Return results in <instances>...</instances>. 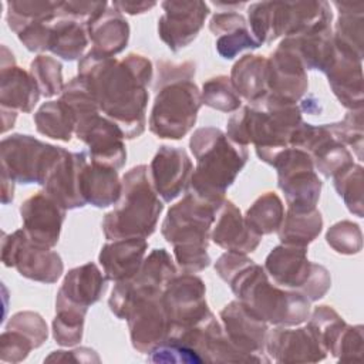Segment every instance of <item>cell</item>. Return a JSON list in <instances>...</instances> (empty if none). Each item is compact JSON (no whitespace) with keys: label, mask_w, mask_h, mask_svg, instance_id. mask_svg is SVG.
Returning a JSON list of instances; mask_svg holds the SVG:
<instances>
[{"label":"cell","mask_w":364,"mask_h":364,"mask_svg":"<svg viewBox=\"0 0 364 364\" xmlns=\"http://www.w3.org/2000/svg\"><path fill=\"white\" fill-rule=\"evenodd\" d=\"M230 82L236 92L252 104L269 95L267 58L263 55H243L232 68Z\"/></svg>","instance_id":"obj_31"},{"label":"cell","mask_w":364,"mask_h":364,"mask_svg":"<svg viewBox=\"0 0 364 364\" xmlns=\"http://www.w3.org/2000/svg\"><path fill=\"white\" fill-rule=\"evenodd\" d=\"M277 169L279 188L286 195L289 210L304 213L316 209L321 181L314 172L310 155L299 148H287L272 164Z\"/></svg>","instance_id":"obj_10"},{"label":"cell","mask_w":364,"mask_h":364,"mask_svg":"<svg viewBox=\"0 0 364 364\" xmlns=\"http://www.w3.org/2000/svg\"><path fill=\"white\" fill-rule=\"evenodd\" d=\"M326 74L333 92L344 107L353 111L363 109L361 58L334 46V58Z\"/></svg>","instance_id":"obj_23"},{"label":"cell","mask_w":364,"mask_h":364,"mask_svg":"<svg viewBox=\"0 0 364 364\" xmlns=\"http://www.w3.org/2000/svg\"><path fill=\"white\" fill-rule=\"evenodd\" d=\"M61 64L48 55H38L30 64V73L40 92L44 97H53L63 91Z\"/></svg>","instance_id":"obj_38"},{"label":"cell","mask_w":364,"mask_h":364,"mask_svg":"<svg viewBox=\"0 0 364 364\" xmlns=\"http://www.w3.org/2000/svg\"><path fill=\"white\" fill-rule=\"evenodd\" d=\"M78 77L87 84L98 108L114 121L124 136H139L145 129L146 87L152 80V64L139 54L118 61L91 50L78 64Z\"/></svg>","instance_id":"obj_1"},{"label":"cell","mask_w":364,"mask_h":364,"mask_svg":"<svg viewBox=\"0 0 364 364\" xmlns=\"http://www.w3.org/2000/svg\"><path fill=\"white\" fill-rule=\"evenodd\" d=\"M334 186L350 212L363 216V168L351 164L334 175Z\"/></svg>","instance_id":"obj_36"},{"label":"cell","mask_w":364,"mask_h":364,"mask_svg":"<svg viewBox=\"0 0 364 364\" xmlns=\"http://www.w3.org/2000/svg\"><path fill=\"white\" fill-rule=\"evenodd\" d=\"M220 317L230 343L242 354L252 361H269L263 357L267 336V323L264 320L240 300L229 303L220 311Z\"/></svg>","instance_id":"obj_15"},{"label":"cell","mask_w":364,"mask_h":364,"mask_svg":"<svg viewBox=\"0 0 364 364\" xmlns=\"http://www.w3.org/2000/svg\"><path fill=\"white\" fill-rule=\"evenodd\" d=\"M23 230L28 240L37 246L53 247L60 237L65 209L46 191L37 192L20 206Z\"/></svg>","instance_id":"obj_16"},{"label":"cell","mask_w":364,"mask_h":364,"mask_svg":"<svg viewBox=\"0 0 364 364\" xmlns=\"http://www.w3.org/2000/svg\"><path fill=\"white\" fill-rule=\"evenodd\" d=\"M280 47L293 51L304 68L320 70L324 73L334 58V40L330 27L286 37L280 43Z\"/></svg>","instance_id":"obj_27"},{"label":"cell","mask_w":364,"mask_h":364,"mask_svg":"<svg viewBox=\"0 0 364 364\" xmlns=\"http://www.w3.org/2000/svg\"><path fill=\"white\" fill-rule=\"evenodd\" d=\"M307 247L282 245L266 257L264 267L282 286L299 289L309 300L321 299L330 289L331 279L326 267L307 260Z\"/></svg>","instance_id":"obj_7"},{"label":"cell","mask_w":364,"mask_h":364,"mask_svg":"<svg viewBox=\"0 0 364 364\" xmlns=\"http://www.w3.org/2000/svg\"><path fill=\"white\" fill-rule=\"evenodd\" d=\"M87 161L85 152L73 154L64 149L44 183L46 192L64 209L82 208L85 205L80 193V172Z\"/></svg>","instance_id":"obj_21"},{"label":"cell","mask_w":364,"mask_h":364,"mask_svg":"<svg viewBox=\"0 0 364 364\" xmlns=\"http://www.w3.org/2000/svg\"><path fill=\"white\" fill-rule=\"evenodd\" d=\"M63 152L30 135H10L1 141L3 173L14 182L44 185Z\"/></svg>","instance_id":"obj_8"},{"label":"cell","mask_w":364,"mask_h":364,"mask_svg":"<svg viewBox=\"0 0 364 364\" xmlns=\"http://www.w3.org/2000/svg\"><path fill=\"white\" fill-rule=\"evenodd\" d=\"M149 182L145 165H138L124 175L121 200L102 220L107 239H145L154 233L164 205Z\"/></svg>","instance_id":"obj_4"},{"label":"cell","mask_w":364,"mask_h":364,"mask_svg":"<svg viewBox=\"0 0 364 364\" xmlns=\"http://www.w3.org/2000/svg\"><path fill=\"white\" fill-rule=\"evenodd\" d=\"M219 206L188 192L168 210L162 235L173 246L175 259L185 273H196L209 266L208 235Z\"/></svg>","instance_id":"obj_3"},{"label":"cell","mask_w":364,"mask_h":364,"mask_svg":"<svg viewBox=\"0 0 364 364\" xmlns=\"http://www.w3.org/2000/svg\"><path fill=\"white\" fill-rule=\"evenodd\" d=\"M107 280L94 263L70 270L57 293L55 310L67 307L87 313V309L100 300Z\"/></svg>","instance_id":"obj_20"},{"label":"cell","mask_w":364,"mask_h":364,"mask_svg":"<svg viewBox=\"0 0 364 364\" xmlns=\"http://www.w3.org/2000/svg\"><path fill=\"white\" fill-rule=\"evenodd\" d=\"M148 243L144 237L117 239L100 252V263L105 277L114 282L129 280L139 270Z\"/></svg>","instance_id":"obj_25"},{"label":"cell","mask_w":364,"mask_h":364,"mask_svg":"<svg viewBox=\"0 0 364 364\" xmlns=\"http://www.w3.org/2000/svg\"><path fill=\"white\" fill-rule=\"evenodd\" d=\"M321 215L316 209L304 213L289 210L277 230L283 245L307 247V245L321 232Z\"/></svg>","instance_id":"obj_34"},{"label":"cell","mask_w":364,"mask_h":364,"mask_svg":"<svg viewBox=\"0 0 364 364\" xmlns=\"http://www.w3.org/2000/svg\"><path fill=\"white\" fill-rule=\"evenodd\" d=\"M114 7L119 9V11H127L129 14H136V13H144L148 9L154 7L155 3H146V1H139V3H131V1H115L112 3Z\"/></svg>","instance_id":"obj_47"},{"label":"cell","mask_w":364,"mask_h":364,"mask_svg":"<svg viewBox=\"0 0 364 364\" xmlns=\"http://www.w3.org/2000/svg\"><path fill=\"white\" fill-rule=\"evenodd\" d=\"M330 353L340 361H358L363 354V327L344 326Z\"/></svg>","instance_id":"obj_42"},{"label":"cell","mask_w":364,"mask_h":364,"mask_svg":"<svg viewBox=\"0 0 364 364\" xmlns=\"http://www.w3.org/2000/svg\"><path fill=\"white\" fill-rule=\"evenodd\" d=\"M40 90L24 70L14 64L1 61V108L10 111L30 112L40 98Z\"/></svg>","instance_id":"obj_28"},{"label":"cell","mask_w":364,"mask_h":364,"mask_svg":"<svg viewBox=\"0 0 364 364\" xmlns=\"http://www.w3.org/2000/svg\"><path fill=\"white\" fill-rule=\"evenodd\" d=\"M284 209L280 198L274 192L262 195L247 210L246 225L259 236L277 230L283 222Z\"/></svg>","instance_id":"obj_35"},{"label":"cell","mask_w":364,"mask_h":364,"mask_svg":"<svg viewBox=\"0 0 364 364\" xmlns=\"http://www.w3.org/2000/svg\"><path fill=\"white\" fill-rule=\"evenodd\" d=\"M44 361H74V363H100L98 354L87 347L74 348L71 351H53Z\"/></svg>","instance_id":"obj_46"},{"label":"cell","mask_w":364,"mask_h":364,"mask_svg":"<svg viewBox=\"0 0 364 364\" xmlns=\"http://www.w3.org/2000/svg\"><path fill=\"white\" fill-rule=\"evenodd\" d=\"M13 183L14 181L9 178L6 173H3V203H9L10 200H13V192H14Z\"/></svg>","instance_id":"obj_48"},{"label":"cell","mask_w":364,"mask_h":364,"mask_svg":"<svg viewBox=\"0 0 364 364\" xmlns=\"http://www.w3.org/2000/svg\"><path fill=\"white\" fill-rule=\"evenodd\" d=\"M161 300L172 326L171 331L193 326L210 313L203 282L189 273L171 279L162 290Z\"/></svg>","instance_id":"obj_12"},{"label":"cell","mask_w":364,"mask_h":364,"mask_svg":"<svg viewBox=\"0 0 364 364\" xmlns=\"http://www.w3.org/2000/svg\"><path fill=\"white\" fill-rule=\"evenodd\" d=\"M53 321V336L63 347H71L81 341L85 313L75 309H57Z\"/></svg>","instance_id":"obj_39"},{"label":"cell","mask_w":364,"mask_h":364,"mask_svg":"<svg viewBox=\"0 0 364 364\" xmlns=\"http://www.w3.org/2000/svg\"><path fill=\"white\" fill-rule=\"evenodd\" d=\"M87 23L67 16L61 11L50 21V47L48 50L64 60H75L82 55L88 44Z\"/></svg>","instance_id":"obj_30"},{"label":"cell","mask_w":364,"mask_h":364,"mask_svg":"<svg viewBox=\"0 0 364 364\" xmlns=\"http://www.w3.org/2000/svg\"><path fill=\"white\" fill-rule=\"evenodd\" d=\"M87 30L92 50L108 57L122 51L129 38L128 23L117 10L105 9L87 23Z\"/></svg>","instance_id":"obj_29"},{"label":"cell","mask_w":364,"mask_h":364,"mask_svg":"<svg viewBox=\"0 0 364 364\" xmlns=\"http://www.w3.org/2000/svg\"><path fill=\"white\" fill-rule=\"evenodd\" d=\"M267 71L269 91L273 95L296 102L306 92V68L293 51L279 46L267 60Z\"/></svg>","instance_id":"obj_22"},{"label":"cell","mask_w":364,"mask_h":364,"mask_svg":"<svg viewBox=\"0 0 364 364\" xmlns=\"http://www.w3.org/2000/svg\"><path fill=\"white\" fill-rule=\"evenodd\" d=\"M202 102L223 112H232L240 107V97L233 88L230 78L218 75L203 84Z\"/></svg>","instance_id":"obj_37"},{"label":"cell","mask_w":364,"mask_h":364,"mask_svg":"<svg viewBox=\"0 0 364 364\" xmlns=\"http://www.w3.org/2000/svg\"><path fill=\"white\" fill-rule=\"evenodd\" d=\"M121 192L122 183L118 179L117 169L92 161L84 164L80 172V193L85 203L105 208L114 205Z\"/></svg>","instance_id":"obj_26"},{"label":"cell","mask_w":364,"mask_h":364,"mask_svg":"<svg viewBox=\"0 0 364 364\" xmlns=\"http://www.w3.org/2000/svg\"><path fill=\"white\" fill-rule=\"evenodd\" d=\"M7 328L16 330L26 336L34 346V348L40 347L48 336L47 324L43 317L33 311H20L14 314L7 326Z\"/></svg>","instance_id":"obj_43"},{"label":"cell","mask_w":364,"mask_h":364,"mask_svg":"<svg viewBox=\"0 0 364 364\" xmlns=\"http://www.w3.org/2000/svg\"><path fill=\"white\" fill-rule=\"evenodd\" d=\"M151 182L164 202L178 198L188 186L192 162L182 148L162 145L151 162Z\"/></svg>","instance_id":"obj_19"},{"label":"cell","mask_w":364,"mask_h":364,"mask_svg":"<svg viewBox=\"0 0 364 364\" xmlns=\"http://www.w3.org/2000/svg\"><path fill=\"white\" fill-rule=\"evenodd\" d=\"M34 122L40 134L65 142L75 131L74 114L63 100L43 104L34 114Z\"/></svg>","instance_id":"obj_33"},{"label":"cell","mask_w":364,"mask_h":364,"mask_svg":"<svg viewBox=\"0 0 364 364\" xmlns=\"http://www.w3.org/2000/svg\"><path fill=\"white\" fill-rule=\"evenodd\" d=\"M34 348L33 343L21 333L6 328L0 337V357L1 361L18 363L23 361Z\"/></svg>","instance_id":"obj_44"},{"label":"cell","mask_w":364,"mask_h":364,"mask_svg":"<svg viewBox=\"0 0 364 364\" xmlns=\"http://www.w3.org/2000/svg\"><path fill=\"white\" fill-rule=\"evenodd\" d=\"M1 260L9 267L31 280L54 283L63 273V262L58 253L51 247H43L31 243L24 230H16L3 237Z\"/></svg>","instance_id":"obj_11"},{"label":"cell","mask_w":364,"mask_h":364,"mask_svg":"<svg viewBox=\"0 0 364 364\" xmlns=\"http://www.w3.org/2000/svg\"><path fill=\"white\" fill-rule=\"evenodd\" d=\"M264 348L277 363H316L327 355L321 340L309 324L294 330H273L266 338Z\"/></svg>","instance_id":"obj_18"},{"label":"cell","mask_w":364,"mask_h":364,"mask_svg":"<svg viewBox=\"0 0 364 364\" xmlns=\"http://www.w3.org/2000/svg\"><path fill=\"white\" fill-rule=\"evenodd\" d=\"M161 297L162 294H156L138 300L125 318L128 320L131 343L139 353H151L171 334L172 326Z\"/></svg>","instance_id":"obj_14"},{"label":"cell","mask_w":364,"mask_h":364,"mask_svg":"<svg viewBox=\"0 0 364 364\" xmlns=\"http://www.w3.org/2000/svg\"><path fill=\"white\" fill-rule=\"evenodd\" d=\"M189 146L196 159L189 192L206 202L220 205L226 189L247 161L246 148L232 142L228 135L213 127L196 129Z\"/></svg>","instance_id":"obj_2"},{"label":"cell","mask_w":364,"mask_h":364,"mask_svg":"<svg viewBox=\"0 0 364 364\" xmlns=\"http://www.w3.org/2000/svg\"><path fill=\"white\" fill-rule=\"evenodd\" d=\"M326 239L336 252L343 255H353L361 249V230L358 225L348 220H343L331 226Z\"/></svg>","instance_id":"obj_40"},{"label":"cell","mask_w":364,"mask_h":364,"mask_svg":"<svg viewBox=\"0 0 364 364\" xmlns=\"http://www.w3.org/2000/svg\"><path fill=\"white\" fill-rule=\"evenodd\" d=\"M149 129L159 138L181 139L193 127L202 95L191 80H178L156 90Z\"/></svg>","instance_id":"obj_6"},{"label":"cell","mask_w":364,"mask_h":364,"mask_svg":"<svg viewBox=\"0 0 364 364\" xmlns=\"http://www.w3.org/2000/svg\"><path fill=\"white\" fill-rule=\"evenodd\" d=\"M260 239L262 236L246 225L235 203L223 199L216 210L212 240L229 252L247 253L259 246Z\"/></svg>","instance_id":"obj_24"},{"label":"cell","mask_w":364,"mask_h":364,"mask_svg":"<svg viewBox=\"0 0 364 364\" xmlns=\"http://www.w3.org/2000/svg\"><path fill=\"white\" fill-rule=\"evenodd\" d=\"M363 109L351 111L343 121L327 125L331 134L344 145H351L361 159L363 151Z\"/></svg>","instance_id":"obj_41"},{"label":"cell","mask_w":364,"mask_h":364,"mask_svg":"<svg viewBox=\"0 0 364 364\" xmlns=\"http://www.w3.org/2000/svg\"><path fill=\"white\" fill-rule=\"evenodd\" d=\"M176 276V267L165 249H155L142 262L139 270L129 280L118 282L109 297L111 311L125 320L131 307L141 299L162 294L171 279Z\"/></svg>","instance_id":"obj_9"},{"label":"cell","mask_w":364,"mask_h":364,"mask_svg":"<svg viewBox=\"0 0 364 364\" xmlns=\"http://www.w3.org/2000/svg\"><path fill=\"white\" fill-rule=\"evenodd\" d=\"M210 31L218 36L216 48L223 58H233L242 50L257 48L259 44L250 36L245 18L237 13L215 14L209 24Z\"/></svg>","instance_id":"obj_32"},{"label":"cell","mask_w":364,"mask_h":364,"mask_svg":"<svg viewBox=\"0 0 364 364\" xmlns=\"http://www.w3.org/2000/svg\"><path fill=\"white\" fill-rule=\"evenodd\" d=\"M228 283L239 300L266 323L296 326L309 317V299L301 293L284 291L270 284L264 270L253 260Z\"/></svg>","instance_id":"obj_5"},{"label":"cell","mask_w":364,"mask_h":364,"mask_svg":"<svg viewBox=\"0 0 364 364\" xmlns=\"http://www.w3.org/2000/svg\"><path fill=\"white\" fill-rule=\"evenodd\" d=\"M162 7L165 13L158 21V33L173 51L195 40L209 14L202 1H165Z\"/></svg>","instance_id":"obj_17"},{"label":"cell","mask_w":364,"mask_h":364,"mask_svg":"<svg viewBox=\"0 0 364 364\" xmlns=\"http://www.w3.org/2000/svg\"><path fill=\"white\" fill-rule=\"evenodd\" d=\"M75 135L90 148V159L114 169L125 164L127 151L122 142L124 132L100 112L88 115L75 124Z\"/></svg>","instance_id":"obj_13"},{"label":"cell","mask_w":364,"mask_h":364,"mask_svg":"<svg viewBox=\"0 0 364 364\" xmlns=\"http://www.w3.org/2000/svg\"><path fill=\"white\" fill-rule=\"evenodd\" d=\"M154 363H202V358L189 347L168 338L149 353Z\"/></svg>","instance_id":"obj_45"}]
</instances>
